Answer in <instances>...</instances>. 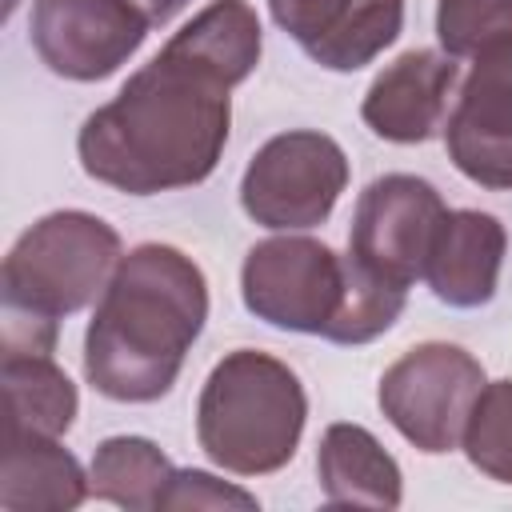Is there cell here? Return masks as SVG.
Wrapping results in <instances>:
<instances>
[{"label":"cell","mask_w":512,"mask_h":512,"mask_svg":"<svg viewBox=\"0 0 512 512\" xmlns=\"http://www.w3.org/2000/svg\"><path fill=\"white\" fill-rule=\"evenodd\" d=\"M260 48L256 8L212 0L80 124V168L128 196L204 184L228 144V92L252 76Z\"/></svg>","instance_id":"1"},{"label":"cell","mask_w":512,"mask_h":512,"mask_svg":"<svg viewBox=\"0 0 512 512\" xmlns=\"http://www.w3.org/2000/svg\"><path fill=\"white\" fill-rule=\"evenodd\" d=\"M208 320V280L172 244H140L120 256L84 332L88 384L120 404H152L172 392L184 356Z\"/></svg>","instance_id":"2"},{"label":"cell","mask_w":512,"mask_h":512,"mask_svg":"<svg viewBox=\"0 0 512 512\" xmlns=\"http://www.w3.org/2000/svg\"><path fill=\"white\" fill-rule=\"evenodd\" d=\"M240 296L256 320L332 344H368L384 336L408 300L404 288L368 272L352 252L336 256L324 240L292 232L248 248Z\"/></svg>","instance_id":"3"},{"label":"cell","mask_w":512,"mask_h":512,"mask_svg":"<svg viewBox=\"0 0 512 512\" xmlns=\"http://www.w3.org/2000/svg\"><path fill=\"white\" fill-rule=\"evenodd\" d=\"M120 232L80 208L40 216L4 256V352H52L56 324L88 308L120 264Z\"/></svg>","instance_id":"4"},{"label":"cell","mask_w":512,"mask_h":512,"mask_svg":"<svg viewBox=\"0 0 512 512\" xmlns=\"http://www.w3.org/2000/svg\"><path fill=\"white\" fill-rule=\"evenodd\" d=\"M308 396L300 376L256 348L228 352L196 400V440L212 464L236 476L280 472L304 436Z\"/></svg>","instance_id":"5"},{"label":"cell","mask_w":512,"mask_h":512,"mask_svg":"<svg viewBox=\"0 0 512 512\" xmlns=\"http://www.w3.org/2000/svg\"><path fill=\"white\" fill-rule=\"evenodd\" d=\"M484 384V368L468 348L424 340L384 368L376 404L412 448L440 456L464 444V428Z\"/></svg>","instance_id":"6"},{"label":"cell","mask_w":512,"mask_h":512,"mask_svg":"<svg viewBox=\"0 0 512 512\" xmlns=\"http://www.w3.org/2000/svg\"><path fill=\"white\" fill-rule=\"evenodd\" d=\"M344 188V148L328 132L292 128L256 148L240 180V204L260 228L304 232L332 216Z\"/></svg>","instance_id":"7"},{"label":"cell","mask_w":512,"mask_h":512,"mask_svg":"<svg viewBox=\"0 0 512 512\" xmlns=\"http://www.w3.org/2000/svg\"><path fill=\"white\" fill-rule=\"evenodd\" d=\"M444 216L448 204L428 180L412 172L376 176L356 200L348 252L368 272L408 292L416 280H424V264Z\"/></svg>","instance_id":"8"},{"label":"cell","mask_w":512,"mask_h":512,"mask_svg":"<svg viewBox=\"0 0 512 512\" xmlns=\"http://www.w3.org/2000/svg\"><path fill=\"white\" fill-rule=\"evenodd\" d=\"M148 28L132 0H32L28 40L48 72L92 84L128 64Z\"/></svg>","instance_id":"9"},{"label":"cell","mask_w":512,"mask_h":512,"mask_svg":"<svg viewBox=\"0 0 512 512\" xmlns=\"http://www.w3.org/2000/svg\"><path fill=\"white\" fill-rule=\"evenodd\" d=\"M456 108L444 124V148L460 176L480 188H512V36L472 56Z\"/></svg>","instance_id":"10"},{"label":"cell","mask_w":512,"mask_h":512,"mask_svg":"<svg viewBox=\"0 0 512 512\" xmlns=\"http://www.w3.org/2000/svg\"><path fill=\"white\" fill-rule=\"evenodd\" d=\"M268 12L328 72L372 64L404 28V0H268Z\"/></svg>","instance_id":"11"},{"label":"cell","mask_w":512,"mask_h":512,"mask_svg":"<svg viewBox=\"0 0 512 512\" xmlns=\"http://www.w3.org/2000/svg\"><path fill=\"white\" fill-rule=\"evenodd\" d=\"M456 88V60L448 52L412 48L396 56L364 92V124L392 144H424L440 132L448 96Z\"/></svg>","instance_id":"12"},{"label":"cell","mask_w":512,"mask_h":512,"mask_svg":"<svg viewBox=\"0 0 512 512\" xmlns=\"http://www.w3.org/2000/svg\"><path fill=\"white\" fill-rule=\"evenodd\" d=\"M508 232L492 212L448 208L432 240L424 280L432 296L448 308H480L496 296Z\"/></svg>","instance_id":"13"},{"label":"cell","mask_w":512,"mask_h":512,"mask_svg":"<svg viewBox=\"0 0 512 512\" xmlns=\"http://www.w3.org/2000/svg\"><path fill=\"white\" fill-rule=\"evenodd\" d=\"M92 496L88 472L60 436L8 432L0 468V508L8 512H68Z\"/></svg>","instance_id":"14"},{"label":"cell","mask_w":512,"mask_h":512,"mask_svg":"<svg viewBox=\"0 0 512 512\" xmlns=\"http://www.w3.org/2000/svg\"><path fill=\"white\" fill-rule=\"evenodd\" d=\"M320 492L328 504L400 508L404 476L392 452L360 424H328L316 452Z\"/></svg>","instance_id":"15"},{"label":"cell","mask_w":512,"mask_h":512,"mask_svg":"<svg viewBox=\"0 0 512 512\" xmlns=\"http://www.w3.org/2000/svg\"><path fill=\"white\" fill-rule=\"evenodd\" d=\"M0 376L8 396V432L64 436L72 428L80 396L52 352H4Z\"/></svg>","instance_id":"16"},{"label":"cell","mask_w":512,"mask_h":512,"mask_svg":"<svg viewBox=\"0 0 512 512\" xmlns=\"http://www.w3.org/2000/svg\"><path fill=\"white\" fill-rule=\"evenodd\" d=\"M176 468L148 436H108L92 452L88 488L96 500H108L128 512H160Z\"/></svg>","instance_id":"17"},{"label":"cell","mask_w":512,"mask_h":512,"mask_svg":"<svg viewBox=\"0 0 512 512\" xmlns=\"http://www.w3.org/2000/svg\"><path fill=\"white\" fill-rule=\"evenodd\" d=\"M460 448L488 480L512 484V380H492L480 388Z\"/></svg>","instance_id":"18"},{"label":"cell","mask_w":512,"mask_h":512,"mask_svg":"<svg viewBox=\"0 0 512 512\" xmlns=\"http://www.w3.org/2000/svg\"><path fill=\"white\" fill-rule=\"evenodd\" d=\"M512 36V0H436V40L452 60Z\"/></svg>","instance_id":"19"},{"label":"cell","mask_w":512,"mask_h":512,"mask_svg":"<svg viewBox=\"0 0 512 512\" xmlns=\"http://www.w3.org/2000/svg\"><path fill=\"white\" fill-rule=\"evenodd\" d=\"M200 512V508H260L252 492L236 488V484H224L220 476L204 472V468H176L168 492L160 496V512Z\"/></svg>","instance_id":"20"},{"label":"cell","mask_w":512,"mask_h":512,"mask_svg":"<svg viewBox=\"0 0 512 512\" xmlns=\"http://www.w3.org/2000/svg\"><path fill=\"white\" fill-rule=\"evenodd\" d=\"M132 4H136V8L144 12V20L156 28V24H168V20H172L188 0H132Z\"/></svg>","instance_id":"21"}]
</instances>
